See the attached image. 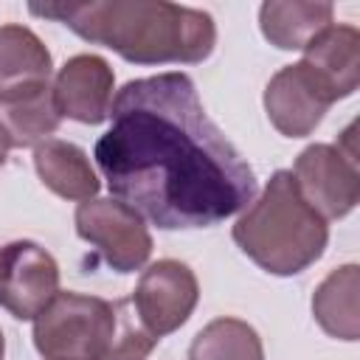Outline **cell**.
Returning a JSON list of instances; mask_svg holds the SVG:
<instances>
[{
  "label": "cell",
  "mask_w": 360,
  "mask_h": 360,
  "mask_svg": "<svg viewBox=\"0 0 360 360\" xmlns=\"http://www.w3.org/2000/svg\"><path fill=\"white\" fill-rule=\"evenodd\" d=\"M93 158L115 200L163 231L211 228L248 208L256 177L186 73L127 82Z\"/></svg>",
  "instance_id": "6da1fadb"
},
{
  "label": "cell",
  "mask_w": 360,
  "mask_h": 360,
  "mask_svg": "<svg viewBox=\"0 0 360 360\" xmlns=\"http://www.w3.org/2000/svg\"><path fill=\"white\" fill-rule=\"evenodd\" d=\"M31 14L59 20L82 39L104 45L135 65H197L211 56L217 42L214 17L177 3H34Z\"/></svg>",
  "instance_id": "7a4b0ae2"
},
{
  "label": "cell",
  "mask_w": 360,
  "mask_h": 360,
  "mask_svg": "<svg viewBox=\"0 0 360 360\" xmlns=\"http://www.w3.org/2000/svg\"><path fill=\"white\" fill-rule=\"evenodd\" d=\"M239 250L273 276H295L315 264L329 242L326 219L301 197L290 172H276L233 225Z\"/></svg>",
  "instance_id": "3957f363"
},
{
  "label": "cell",
  "mask_w": 360,
  "mask_h": 360,
  "mask_svg": "<svg viewBox=\"0 0 360 360\" xmlns=\"http://www.w3.org/2000/svg\"><path fill=\"white\" fill-rule=\"evenodd\" d=\"M115 329V304L56 292L34 318V346L45 360H104Z\"/></svg>",
  "instance_id": "277c9868"
},
{
  "label": "cell",
  "mask_w": 360,
  "mask_h": 360,
  "mask_svg": "<svg viewBox=\"0 0 360 360\" xmlns=\"http://www.w3.org/2000/svg\"><path fill=\"white\" fill-rule=\"evenodd\" d=\"M76 233L90 242L118 273H135L152 253L146 219L115 197H93L76 208Z\"/></svg>",
  "instance_id": "5b68a950"
},
{
  "label": "cell",
  "mask_w": 360,
  "mask_h": 360,
  "mask_svg": "<svg viewBox=\"0 0 360 360\" xmlns=\"http://www.w3.org/2000/svg\"><path fill=\"white\" fill-rule=\"evenodd\" d=\"M290 174L301 197L323 219H343L354 211L360 200V174L354 152H343L335 143L307 146Z\"/></svg>",
  "instance_id": "8992f818"
},
{
  "label": "cell",
  "mask_w": 360,
  "mask_h": 360,
  "mask_svg": "<svg viewBox=\"0 0 360 360\" xmlns=\"http://www.w3.org/2000/svg\"><path fill=\"white\" fill-rule=\"evenodd\" d=\"M59 292V264L37 242L17 239L0 248V307L34 321Z\"/></svg>",
  "instance_id": "52a82bcc"
},
{
  "label": "cell",
  "mask_w": 360,
  "mask_h": 360,
  "mask_svg": "<svg viewBox=\"0 0 360 360\" xmlns=\"http://www.w3.org/2000/svg\"><path fill=\"white\" fill-rule=\"evenodd\" d=\"M197 298L200 287L194 270L177 259H160L141 273L129 301L143 326L160 340L191 318Z\"/></svg>",
  "instance_id": "ba28073f"
},
{
  "label": "cell",
  "mask_w": 360,
  "mask_h": 360,
  "mask_svg": "<svg viewBox=\"0 0 360 360\" xmlns=\"http://www.w3.org/2000/svg\"><path fill=\"white\" fill-rule=\"evenodd\" d=\"M332 104L335 101L304 62L284 65L264 87V112L270 124L287 138L309 135Z\"/></svg>",
  "instance_id": "9c48e42d"
},
{
  "label": "cell",
  "mask_w": 360,
  "mask_h": 360,
  "mask_svg": "<svg viewBox=\"0 0 360 360\" xmlns=\"http://www.w3.org/2000/svg\"><path fill=\"white\" fill-rule=\"evenodd\" d=\"M115 76L107 59L96 53L70 56L53 82V101L62 118L79 124H101L110 118Z\"/></svg>",
  "instance_id": "30bf717a"
},
{
  "label": "cell",
  "mask_w": 360,
  "mask_h": 360,
  "mask_svg": "<svg viewBox=\"0 0 360 360\" xmlns=\"http://www.w3.org/2000/svg\"><path fill=\"white\" fill-rule=\"evenodd\" d=\"M321 82L332 101H340L357 90L360 82V34L352 25H326L307 48L301 59Z\"/></svg>",
  "instance_id": "8fae6325"
},
{
  "label": "cell",
  "mask_w": 360,
  "mask_h": 360,
  "mask_svg": "<svg viewBox=\"0 0 360 360\" xmlns=\"http://www.w3.org/2000/svg\"><path fill=\"white\" fill-rule=\"evenodd\" d=\"M62 115L53 101L51 82L0 96V132L8 149L37 146L56 132Z\"/></svg>",
  "instance_id": "7c38bea8"
},
{
  "label": "cell",
  "mask_w": 360,
  "mask_h": 360,
  "mask_svg": "<svg viewBox=\"0 0 360 360\" xmlns=\"http://www.w3.org/2000/svg\"><path fill=\"white\" fill-rule=\"evenodd\" d=\"M34 169L39 180L62 200H93L101 188L90 158L70 141L48 138L34 146Z\"/></svg>",
  "instance_id": "4fadbf2b"
},
{
  "label": "cell",
  "mask_w": 360,
  "mask_h": 360,
  "mask_svg": "<svg viewBox=\"0 0 360 360\" xmlns=\"http://www.w3.org/2000/svg\"><path fill=\"white\" fill-rule=\"evenodd\" d=\"M332 3L267 0L259 8V25L270 45L281 51H304L326 25H332Z\"/></svg>",
  "instance_id": "5bb4252c"
},
{
  "label": "cell",
  "mask_w": 360,
  "mask_h": 360,
  "mask_svg": "<svg viewBox=\"0 0 360 360\" xmlns=\"http://www.w3.org/2000/svg\"><path fill=\"white\" fill-rule=\"evenodd\" d=\"M53 59L42 39L17 22L0 25V96L51 82Z\"/></svg>",
  "instance_id": "9a60e30c"
},
{
  "label": "cell",
  "mask_w": 360,
  "mask_h": 360,
  "mask_svg": "<svg viewBox=\"0 0 360 360\" xmlns=\"http://www.w3.org/2000/svg\"><path fill=\"white\" fill-rule=\"evenodd\" d=\"M357 292H360V267L343 264L332 270L312 292V315L318 326L338 340H357L360 315H357Z\"/></svg>",
  "instance_id": "2e32d148"
},
{
  "label": "cell",
  "mask_w": 360,
  "mask_h": 360,
  "mask_svg": "<svg viewBox=\"0 0 360 360\" xmlns=\"http://www.w3.org/2000/svg\"><path fill=\"white\" fill-rule=\"evenodd\" d=\"M188 360H264V349L248 321L214 318L194 335Z\"/></svg>",
  "instance_id": "e0dca14e"
},
{
  "label": "cell",
  "mask_w": 360,
  "mask_h": 360,
  "mask_svg": "<svg viewBox=\"0 0 360 360\" xmlns=\"http://www.w3.org/2000/svg\"><path fill=\"white\" fill-rule=\"evenodd\" d=\"M158 338L143 326L129 298L115 301V329L104 360H143L155 349Z\"/></svg>",
  "instance_id": "ac0fdd59"
},
{
  "label": "cell",
  "mask_w": 360,
  "mask_h": 360,
  "mask_svg": "<svg viewBox=\"0 0 360 360\" xmlns=\"http://www.w3.org/2000/svg\"><path fill=\"white\" fill-rule=\"evenodd\" d=\"M6 152H8V143H6V138H3V132H0V166L6 163Z\"/></svg>",
  "instance_id": "d6986e66"
},
{
  "label": "cell",
  "mask_w": 360,
  "mask_h": 360,
  "mask_svg": "<svg viewBox=\"0 0 360 360\" xmlns=\"http://www.w3.org/2000/svg\"><path fill=\"white\" fill-rule=\"evenodd\" d=\"M3 352H6V343H3V332H0V360H3Z\"/></svg>",
  "instance_id": "ffe728a7"
}]
</instances>
